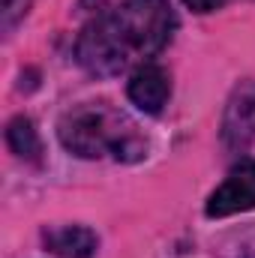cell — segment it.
Instances as JSON below:
<instances>
[{
    "instance_id": "6da1fadb",
    "label": "cell",
    "mask_w": 255,
    "mask_h": 258,
    "mask_svg": "<svg viewBox=\"0 0 255 258\" xmlns=\"http://www.w3.org/2000/svg\"><path fill=\"white\" fill-rule=\"evenodd\" d=\"M174 24L168 0H123L81 30L75 45L78 63L93 75H117L129 63L162 51Z\"/></svg>"
},
{
    "instance_id": "7a4b0ae2",
    "label": "cell",
    "mask_w": 255,
    "mask_h": 258,
    "mask_svg": "<svg viewBox=\"0 0 255 258\" xmlns=\"http://www.w3.org/2000/svg\"><path fill=\"white\" fill-rule=\"evenodd\" d=\"M60 141L66 150L84 159L114 156V159H138L144 153V141L123 114L105 105H84L69 111L60 120Z\"/></svg>"
},
{
    "instance_id": "3957f363",
    "label": "cell",
    "mask_w": 255,
    "mask_h": 258,
    "mask_svg": "<svg viewBox=\"0 0 255 258\" xmlns=\"http://www.w3.org/2000/svg\"><path fill=\"white\" fill-rule=\"evenodd\" d=\"M255 207V162L237 165L225 183L207 198V216H231Z\"/></svg>"
},
{
    "instance_id": "277c9868",
    "label": "cell",
    "mask_w": 255,
    "mask_h": 258,
    "mask_svg": "<svg viewBox=\"0 0 255 258\" xmlns=\"http://www.w3.org/2000/svg\"><path fill=\"white\" fill-rule=\"evenodd\" d=\"M168 96H171V81H168V72H165L162 66L141 63L132 72V78H129V99H132L141 111L159 114V111L165 108Z\"/></svg>"
},
{
    "instance_id": "5b68a950",
    "label": "cell",
    "mask_w": 255,
    "mask_h": 258,
    "mask_svg": "<svg viewBox=\"0 0 255 258\" xmlns=\"http://www.w3.org/2000/svg\"><path fill=\"white\" fill-rule=\"evenodd\" d=\"M255 135V87H240L228 102L222 138L228 147H246Z\"/></svg>"
},
{
    "instance_id": "8992f818",
    "label": "cell",
    "mask_w": 255,
    "mask_h": 258,
    "mask_svg": "<svg viewBox=\"0 0 255 258\" xmlns=\"http://www.w3.org/2000/svg\"><path fill=\"white\" fill-rule=\"evenodd\" d=\"M45 243L51 252L66 258H90L96 249V234L90 228L81 225H63V228H51L45 231Z\"/></svg>"
},
{
    "instance_id": "52a82bcc",
    "label": "cell",
    "mask_w": 255,
    "mask_h": 258,
    "mask_svg": "<svg viewBox=\"0 0 255 258\" xmlns=\"http://www.w3.org/2000/svg\"><path fill=\"white\" fill-rule=\"evenodd\" d=\"M6 141H9L12 153H18V156H24V159H36V156H39V135H36V129H33V123H30L27 117H15V120L9 123Z\"/></svg>"
},
{
    "instance_id": "ba28073f",
    "label": "cell",
    "mask_w": 255,
    "mask_h": 258,
    "mask_svg": "<svg viewBox=\"0 0 255 258\" xmlns=\"http://www.w3.org/2000/svg\"><path fill=\"white\" fill-rule=\"evenodd\" d=\"M33 0H0V15H3V27L9 30L27 9H30Z\"/></svg>"
},
{
    "instance_id": "9c48e42d",
    "label": "cell",
    "mask_w": 255,
    "mask_h": 258,
    "mask_svg": "<svg viewBox=\"0 0 255 258\" xmlns=\"http://www.w3.org/2000/svg\"><path fill=\"white\" fill-rule=\"evenodd\" d=\"M189 9H195V12H213V9H219L222 6V0H183Z\"/></svg>"
},
{
    "instance_id": "30bf717a",
    "label": "cell",
    "mask_w": 255,
    "mask_h": 258,
    "mask_svg": "<svg viewBox=\"0 0 255 258\" xmlns=\"http://www.w3.org/2000/svg\"><path fill=\"white\" fill-rule=\"evenodd\" d=\"M81 3H84V6H90V9H96V6H99V3H105V0H81Z\"/></svg>"
}]
</instances>
